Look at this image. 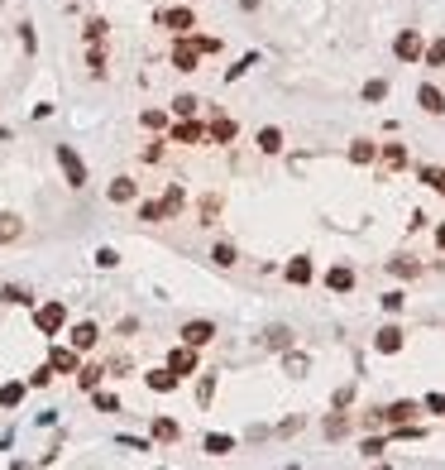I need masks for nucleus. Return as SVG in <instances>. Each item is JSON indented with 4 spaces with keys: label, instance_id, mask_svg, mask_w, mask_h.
<instances>
[{
    "label": "nucleus",
    "instance_id": "obj_1",
    "mask_svg": "<svg viewBox=\"0 0 445 470\" xmlns=\"http://www.w3.org/2000/svg\"><path fill=\"white\" fill-rule=\"evenodd\" d=\"M58 168H62V178H67L72 192L86 188V164H81V154L72 149V144H58Z\"/></svg>",
    "mask_w": 445,
    "mask_h": 470
},
{
    "label": "nucleus",
    "instance_id": "obj_2",
    "mask_svg": "<svg viewBox=\"0 0 445 470\" xmlns=\"http://www.w3.org/2000/svg\"><path fill=\"white\" fill-rule=\"evenodd\" d=\"M34 327H39L44 336H58L62 327H67V307L58 303V298H53V303H44V307H34Z\"/></svg>",
    "mask_w": 445,
    "mask_h": 470
},
{
    "label": "nucleus",
    "instance_id": "obj_3",
    "mask_svg": "<svg viewBox=\"0 0 445 470\" xmlns=\"http://www.w3.org/2000/svg\"><path fill=\"white\" fill-rule=\"evenodd\" d=\"M421 48H426V34H421V29H402V34L393 39L397 63H421Z\"/></svg>",
    "mask_w": 445,
    "mask_h": 470
},
{
    "label": "nucleus",
    "instance_id": "obj_4",
    "mask_svg": "<svg viewBox=\"0 0 445 470\" xmlns=\"http://www.w3.org/2000/svg\"><path fill=\"white\" fill-rule=\"evenodd\" d=\"M168 144H206V125L197 115H182L173 130H168Z\"/></svg>",
    "mask_w": 445,
    "mask_h": 470
},
{
    "label": "nucleus",
    "instance_id": "obj_5",
    "mask_svg": "<svg viewBox=\"0 0 445 470\" xmlns=\"http://www.w3.org/2000/svg\"><path fill=\"white\" fill-rule=\"evenodd\" d=\"M178 336H182V346H197V351H201V346L215 341V322H211V317H192Z\"/></svg>",
    "mask_w": 445,
    "mask_h": 470
},
{
    "label": "nucleus",
    "instance_id": "obj_6",
    "mask_svg": "<svg viewBox=\"0 0 445 470\" xmlns=\"http://www.w3.org/2000/svg\"><path fill=\"white\" fill-rule=\"evenodd\" d=\"M197 365H201V360H197V346H173V351H168V370H173L178 379H192Z\"/></svg>",
    "mask_w": 445,
    "mask_h": 470
},
{
    "label": "nucleus",
    "instance_id": "obj_7",
    "mask_svg": "<svg viewBox=\"0 0 445 470\" xmlns=\"http://www.w3.org/2000/svg\"><path fill=\"white\" fill-rule=\"evenodd\" d=\"M402 346H407V332H402L397 322H388V327L373 332V351H378V355H397Z\"/></svg>",
    "mask_w": 445,
    "mask_h": 470
},
{
    "label": "nucleus",
    "instance_id": "obj_8",
    "mask_svg": "<svg viewBox=\"0 0 445 470\" xmlns=\"http://www.w3.org/2000/svg\"><path fill=\"white\" fill-rule=\"evenodd\" d=\"M105 197H110L115 207H130V202H139V183H134L130 173H120V178H110V188H105Z\"/></svg>",
    "mask_w": 445,
    "mask_h": 470
},
{
    "label": "nucleus",
    "instance_id": "obj_9",
    "mask_svg": "<svg viewBox=\"0 0 445 470\" xmlns=\"http://www.w3.org/2000/svg\"><path fill=\"white\" fill-rule=\"evenodd\" d=\"M173 67H178V72H197V67H201V53L187 44V34L173 39Z\"/></svg>",
    "mask_w": 445,
    "mask_h": 470
},
{
    "label": "nucleus",
    "instance_id": "obj_10",
    "mask_svg": "<svg viewBox=\"0 0 445 470\" xmlns=\"http://www.w3.org/2000/svg\"><path fill=\"white\" fill-rule=\"evenodd\" d=\"M417 413H421L417 398H397V403H388V408H378V422H388V427H393V422H412Z\"/></svg>",
    "mask_w": 445,
    "mask_h": 470
},
{
    "label": "nucleus",
    "instance_id": "obj_11",
    "mask_svg": "<svg viewBox=\"0 0 445 470\" xmlns=\"http://www.w3.org/2000/svg\"><path fill=\"white\" fill-rule=\"evenodd\" d=\"M378 164H383V173H407V144H378Z\"/></svg>",
    "mask_w": 445,
    "mask_h": 470
},
{
    "label": "nucleus",
    "instance_id": "obj_12",
    "mask_svg": "<svg viewBox=\"0 0 445 470\" xmlns=\"http://www.w3.org/2000/svg\"><path fill=\"white\" fill-rule=\"evenodd\" d=\"M345 159H350L354 168H368V164H378V144H373V139H350Z\"/></svg>",
    "mask_w": 445,
    "mask_h": 470
},
{
    "label": "nucleus",
    "instance_id": "obj_13",
    "mask_svg": "<svg viewBox=\"0 0 445 470\" xmlns=\"http://www.w3.org/2000/svg\"><path fill=\"white\" fill-rule=\"evenodd\" d=\"M417 106H421L426 115H445V91H441L436 82H421V86H417Z\"/></svg>",
    "mask_w": 445,
    "mask_h": 470
},
{
    "label": "nucleus",
    "instance_id": "obj_14",
    "mask_svg": "<svg viewBox=\"0 0 445 470\" xmlns=\"http://www.w3.org/2000/svg\"><path fill=\"white\" fill-rule=\"evenodd\" d=\"M158 25H168L173 34H192V25H197V15H192L187 5H173V10H163V15H158Z\"/></svg>",
    "mask_w": 445,
    "mask_h": 470
},
{
    "label": "nucleus",
    "instance_id": "obj_15",
    "mask_svg": "<svg viewBox=\"0 0 445 470\" xmlns=\"http://www.w3.org/2000/svg\"><path fill=\"white\" fill-rule=\"evenodd\" d=\"M235 135H239V125L230 120V115H215L206 125V144H235Z\"/></svg>",
    "mask_w": 445,
    "mask_h": 470
},
{
    "label": "nucleus",
    "instance_id": "obj_16",
    "mask_svg": "<svg viewBox=\"0 0 445 470\" xmlns=\"http://www.w3.org/2000/svg\"><path fill=\"white\" fill-rule=\"evenodd\" d=\"M283 278H288L292 288H307V283H312V278H316L312 259H307V254H297V259H288V269H283Z\"/></svg>",
    "mask_w": 445,
    "mask_h": 470
},
{
    "label": "nucleus",
    "instance_id": "obj_17",
    "mask_svg": "<svg viewBox=\"0 0 445 470\" xmlns=\"http://www.w3.org/2000/svg\"><path fill=\"white\" fill-rule=\"evenodd\" d=\"M48 365H53V374H77V351H72V346H53L48 351Z\"/></svg>",
    "mask_w": 445,
    "mask_h": 470
},
{
    "label": "nucleus",
    "instance_id": "obj_18",
    "mask_svg": "<svg viewBox=\"0 0 445 470\" xmlns=\"http://www.w3.org/2000/svg\"><path fill=\"white\" fill-rule=\"evenodd\" d=\"M67 341H72V351H77V355H81V351H91V346L101 341V327H96V322H77Z\"/></svg>",
    "mask_w": 445,
    "mask_h": 470
},
{
    "label": "nucleus",
    "instance_id": "obj_19",
    "mask_svg": "<svg viewBox=\"0 0 445 470\" xmlns=\"http://www.w3.org/2000/svg\"><path fill=\"white\" fill-rule=\"evenodd\" d=\"M182 437V427L173 422V417H154V427H149V442H158V446H173Z\"/></svg>",
    "mask_w": 445,
    "mask_h": 470
},
{
    "label": "nucleus",
    "instance_id": "obj_20",
    "mask_svg": "<svg viewBox=\"0 0 445 470\" xmlns=\"http://www.w3.org/2000/svg\"><path fill=\"white\" fill-rule=\"evenodd\" d=\"M144 384L154 389V393H173V389L182 384V379H178V374H173L168 365H158V370H149V374H144Z\"/></svg>",
    "mask_w": 445,
    "mask_h": 470
},
{
    "label": "nucleus",
    "instance_id": "obj_21",
    "mask_svg": "<svg viewBox=\"0 0 445 470\" xmlns=\"http://www.w3.org/2000/svg\"><path fill=\"white\" fill-rule=\"evenodd\" d=\"M326 288H331V293H350V288H354V269H350V264H331V269H326Z\"/></svg>",
    "mask_w": 445,
    "mask_h": 470
},
{
    "label": "nucleus",
    "instance_id": "obj_22",
    "mask_svg": "<svg viewBox=\"0 0 445 470\" xmlns=\"http://www.w3.org/2000/svg\"><path fill=\"white\" fill-rule=\"evenodd\" d=\"M421 67H426V72H441V67H445V34H441V39H426V48H421Z\"/></svg>",
    "mask_w": 445,
    "mask_h": 470
},
{
    "label": "nucleus",
    "instance_id": "obj_23",
    "mask_svg": "<svg viewBox=\"0 0 445 470\" xmlns=\"http://www.w3.org/2000/svg\"><path fill=\"white\" fill-rule=\"evenodd\" d=\"M15 240H25V216L0 211V245H15Z\"/></svg>",
    "mask_w": 445,
    "mask_h": 470
},
{
    "label": "nucleus",
    "instance_id": "obj_24",
    "mask_svg": "<svg viewBox=\"0 0 445 470\" xmlns=\"http://www.w3.org/2000/svg\"><path fill=\"white\" fill-rule=\"evenodd\" d=\"M158 202H163V216L173 221V216H178V211H182V207H187V192H182V183H168Z\"/></svg>",
    "mask_w": 445,
    "mask_h": 470
},
{
    "label": "nucleus",
    "instance_id": "obj_25",
    "mask_svg": "<svg viewBox=\"0 0 445 470\" xmlns=\"http://www.w3.org/2000/svg\"><path fill=\"white\" fill-rule=\"evenodd\" d=\"M254 144H259V154L273 159V154H283V130H278V125H263L259 135H254Z\"/></svg>",
    "mask_w": 445,
    "mask_h": 470
},
{
    "label": "nucleus",
    "instance_id": "obj_26",
    "mask_svg": "<svg viewBox=\"0 0 445 470\" xmlns=\"http://www.w3.org/2000/svg\"><path fill=\"white\" fill-rule=\"evenodd\" d=\"M220 207H225V202H220V192H206L201 202H197V221H201V226H215V221H220Z\"/></svg>",
    "mask_w": 445,
    "mask_h": 470
},
{
    "label": "nucleus",
    "instance_id": "obj_27",
    "mask_svg": "<svg viewBox=\"0 0 445 470\" xmlns=\"http://www.w3.org/2000/svg\"><path fill=\"white\" fill-rule=\"evenodd\" d=\"M211 264H215V269H235V264H239V249L230 245V240H215V245H211Z\"/></svg>",
    "mask_w": 445,
    "mask_h": 470
},
{
    "label": "nucleus",
    "instance_id": "obj_28",
    "mask_svg": "<svg viewBox=\"0 0 445 470\" xmlns=\"http://www.w3.org/2000/svg\"><path fill=\"white\" fill-rule=\"evenodd\" d=\"M263 346H268V351H288V346H297V332H292V327H268V332H263Z\"/></svg>",
    "mask_w": 445,
    "mask_h": 470
},
{
    "label": "nucleus",
    "instance_id": "obj_29",
    "mask_svg": "<svg viewBox=\"0 0 445 470\" xmlns=\"http://www.w3.org/2000/svg\"><path fill=\"white\" fill-rule=\"evenodd\" d=\"M283 370H288L292 379H302V374H307V370H312V355H307V351H283Z\"/></svg>",
    "mask_w": 445,
    "mask_h": 470
},
{
    "label": "nucleus",
    "instance_id": "obj_30",
    "mask_svg": "<svg viewBox=\"0 0 445 470\" xmlns=\"http://www.w3.org/2000/svg\"><path fill=\"white\" fill-rule=\"evenodd\" d=\"M388 274H393V278H417L421 264L412 259V254H393V259H388Z\"/></svg>",
    "mask_w": 445,
    "mask_h": 470
},
{
    "label": "nucleus",
    "instance_id": "obj_31",
    "mask_svg": "<svg viewBox=\"0 0 445 470\" xmlns=\"http://www.w3.org/2000/svg\"><path fill=\"white\" fill-rule=\"evenodd\" d=\"M101 379H105V370H101V365H77V389H81V393L101 389Z\"/></svg>",
    "mask_w": 445,
    "mask_h": 470
},
{
    "label": "nucleus",
    "instance_id": "obj_32",
    "mask_svg": "<svg viewBox=\"0 0 445 470\" xmlns=\"http://www.w3.org/2000/svg\"><path fill=\"white\" fill-rule=\"evenodd\" d=\"M25 379H10V384H0V408H20L25 403Z\"/></svg>",
    "mask_w": 445,
    "mask_h": 470
},
{
    "label": "nucleus",
    "instance_id": "obj_33",
    "mask_svg": "<svg viewBox=\"0 0 445 470\" xmlns=\"http://www.w3.org/2000/svg\"><path fill=\"white\" fill-rule=\"evenodd\" d=\"M187 44H192V48H197L201 58H215L220 48H225V44H220L215 34H187Z\"/></svg>",
    "mask_w": 445,
    "mask_h": 470
},
{
    "label": "nucleus",
    "instance_id": "obj_34",
    "mask_svg": "<svg viewBox=\"0 0 445 470\" xmlns=\"http://www.w3.org/2000/svg\"><path fill=\"white\" fill-rule=\"evenodd\" d=\"M201 451H206V456H230V451H235V437H225V432H211L206 442H201Z\"/></svg>",
    "mask_w": 445,
    "mask_h": 470
},
{
    "label": "nucleus",
    "instance_id": "obj_35",
    "mask_svg": "<svg viewBox=\"0 0 445 470\" xmlns=\"http://www.w3.org/2000/svg\"><path fill=\"white\" fill-rule=\"evenodd\" d=\"M0 298H5L10 307H29V303H34V298H29V288H20V283H5V288H0Z\"/></svg>",
    "mask_w": 445,
    "mask_h": 470
},
{
    "label": "nucleus",
    "instance_id": "obj_36",
    "mask_svg": "<svg viewBox=\"0 0 445 470\" xmlns=\"http://www.w3.org/2000/svg\"><path fill=\"white\" fill-rule=\"evenodd\" d=\"M86 72H91V77H105V48H101V44H91V48H86Z\"/></svg>",
    "mask_w": 445,
    "mask_h": 470
},
{
    "label": "nucleus",
    "instance_id": "obj_37",
    "mask_svg": "<svg viewBox=\"0 0 445 470\" xmlns=\"http://www.w3.org/2000/svg\"><path fill=\"white\" fill-rule=\"evenodd\" d=\"M197 111H201V101H197L192 91H182V96H173V115H178V120H182V115H197Z\"/></svg>",
    "mask_w": 445,
    "mask_h": 470
},
{
    "label": "nucleus",
    "instance_id": "obj_38",
    "mask_svg": "<svg viewBox=\"0 0 445 470\" xmlns=\"http://www.w3.org/2000/svg\"><path fill=\"white\" fill-rule=\"evenodd\" d=\"M105 29H110V25H105L101 15H91V20H86V29H81V34H86V44H105Z\"/></svg>",
    "mask_w": 445,
    "mask_h": 470
},
{
    "label": "nucleus",
    "instance_id": "obj_39",
    "mask_svg": "<svg viewBox=\"0 0 445 470\" xmlns=\"http://www.w3.org/2000/svg\"><path fill=\"white\" fill-rule=\"evenodd\" d=\"M378 303H383V312H402V307H407V293H402V288H388V293H383V298H378Z\"/></svg>",
    "mask_w": 445,
    "mask_h": 470
},
{
    "label": "nucleus",
    "instance_id": "obj_40",
    "mask_svg": "<svg viewBox=\"0 0 445 470\" xmlns=\"http://www.w3.org/2000/svg\"><path fill=\"white\" fill-rule=\"evenodd\" d=\"M417 178L431 188V192H445V173H441V168H417Z\"/></svg>",
    "mask_w": 445,
    "mask_h": 470
},
{
    "label": "nucleus",
    "instance_id": "obj_41",
    "mask_svg": "<svg viewBox=\"0 0 445 470\" xmlns=\"http://www.w3.org/2000/svg\"><path fill=\"white\" fill-rule=\"evenodd\" d=\"M345 432H350V417L336 408V417H326V437H345Z\"/></svg>",
    "mask_w": 445,
    "mask_h": 470
},
{
    "label": "nucleus",
    "instance_id": "obj_42",
    "mask_svg": "<svg viewBox=\"0 0 445 470\" xmlns=\"http://www.w3.org/2000/svg\"><path fill=\"white\" fill-rule=\"evenodd\" d=\"M48 384H53V365L44 360V365H39V370L29 374V389H48Z\"/></svg>",
    "mask_w": 445,
    "mask_h": 470
},
{
    "label": "nucleus",
    "instance_id": "obj_43",
    "mask_svg": "<svg viewBox=\"0 0 445 470\" xmlns=\"http://www.w3.org/2000/svg\"><path fill=\"white\" fill-rule=\"evenodd\" d=\"M211 398H215V374H201V384H197V403L206 408Z\"/></svg>",
    "mask_w": 445,
    "mask_h": 470
},
{
    "label": "nucleus",
    "instance_id": "obj_44",
    "mask_svg": "<svg viewBox=\"0 0 445 470\" xmlns=\"http://www.w3.org/2000/svg\"><path fill=\"white\" fill-rule=\"evenodd\" d=\"M359 456H364V461H378V456H383V437H364V442H359Z\"/></svg>",
    "mask_w": 445,
    "mask_h": 470
},
{
    "label": "nucleus",
    "instance_id": "obj_45",
    "mask_svg": "<svg viewBox=\"0 0 445 470\" xmlns=\"http://www.w3.org/2000/svg\"><path fill=\"white\" fill-rule=\"evenodd\" d=\"M139 221H168L163 216V202H139Z\"/></svg>",
    "mask_w": 445,
    "mask_h": 470
},
{
    "label": "nucleus",
    "instance_id": "obj_46",
    "mask_svg": "<svg viewBox=\"0 0 445 470\" xmlns=\"http://www.w3.org/2000/svg\"><path fill=\"white\" fill-rule=\"evenodd\" d=\"M91 403H96L101 413H115V408H120V398H115V393H101V389H91Z\"/></svg>",
    "mask_w": 445,
    "mask_h": 470
},
{
    "label": "nucleus",
    "instance_id": "obj_47",
    "mask_svg": "<svg viewBox=\"0 0 445 470\" xmlns=\"http://www.w3.org/2000/svg\"><path fill=\"white\" fill-rule=\"evenodd\" d=\"M383 96H388V82H383V77L364 82V101H383Z\"/></svg>",
    "mask_w": 445,
    "mask_h": 470
},
{
    "label": "nucleus",
    "instance_id": "obj_48",
    "mask_svg": "<svg viewBox=\"0 0 445 470\" xmlns=\"http://www.w3.org/2000/svg\"><path fill=\"white\" fill-rule=\"evenodd\" d=\"M254 63H259V53H244L235 63V67H230V72H225V77H230V82H235V77H244V72H249V67H254Z\"/></svg>",
    "mask_w": 445,
    "mask_h": 470
},
{
    "label": "nucleus",
    "instance_id": "obj_49",
    "mask_svg": "<svg viewBox=\"0 0 445 470\" xmlns=\"http://www.w3.org/2000/svg\"><path fill=\"white\" fill-rule=\"evenodd\" d=\"M139 120H144V130H168V115L163 111H144Z\"/></svg>",
    "mask_w": 445,
    "mask_h": 470
},
{
    "label": "nucleus",
    "instance_id": "obj_50",
    "mask_svg": "<svg viewBox=\"0 0 445 470\" xmlns=\"http://www.w3.org/2000/svg\"><path fill=\"white\" fill-rule=\"evenodd\" d=\"M20 44H25V53H34V48H39V34H34V25H20Z\"/></svg>",
    "mask_w": 445,
    "mask_h": 470
},
{
    "label": "nucleus",
    "instance_id": "obj_51",
    "mask_svg": "<svg viewBox=\"0 0 445 470\" xmlns=\"http://www.w3.org/2000/svg\"><path fill=\"white\" fill-rule=\"evenodd\" d=\"M163 144H168V139H154V144H144V164H163Z\"/></svg>",
    "mask_w": 445,
    "mask_h": 470
},
{
    "label": "nucleus",
    "instance_id": "obj_52",
    "mask_svg": "<svg viewBox=\"0 0 445 470\" xmlns=\"http://www.w3.org/2000/svg\"><path fill=\"white\" fill-rule=\"evenodd\" d=\"M421 408H426V413H441V417H445V393H426V398H421Z\"/></svg>",
    "mask_w": 445,
    "mask_h": 470
},
{
    "label": "nucleus",
    "instance_id": "obj_53",
    "mask_svg": "<svg viewBox=\"0 0 445 470\" xmlns=\"http://www.w3.org/2000/svg\"><path fill=\"white\" fill-rule=\"evenodd\" d=\"M96 264H101V269H115V264H120V254H115L110 245H101V249H96Z\"/></svg>",
    "mask_w": 445,
    "mask_h": 470
},
{
    "label": "nucleus",
    "instance_id": "obj_54",
    "mask_svg": "<svg viewBox=\"0 0 445 470\" xmlns=\"http://www.w3.org/2000/svg\"><path fill=\"white\" fill-rule=\"evenodd\" d=\"M120 446H130V451H149V442H144V437H120Z\"/></svg>",
    "mask_w": 445,
    "mask_h": 470
},
{
    "label": "nucleus",
    "instance_id": "obj_55",
    "mask_svg": "<svg viewBox=\"0 0 445 470\" xmlns=\"http://www.w3.org/2000/svg\"><path fill=\"white\" fill-rule=\"evenodd\" d=\"M436 249H445V226H436Z\"/></svg>",
    "mask_w": 445,
    "mask_h": 470
},
{
    "label": "nucleus",
    "instance_id": "obj_56",
    "mask_svg": "<svg viewBox=\"0 0 445 470\" xmlns=\"http://www.w3.org/2000/svg\"><path fill=\"white\" fill-rule=\"evenodd\" d=\"M263 0H239V10H259Z\"/></svg>",
    "mask_w": 445,
    "mask_h": 470
},
{
    "label": "nucleus",
    "instance_id": "obj_57",
    "mask_svg": "<svg viewBox=\"0 0 445 470\" xmlns=\"http://www.w3.org/2000/svg\"><path fill=\"white\" fill-rule=\"evenodd\" d=\"M0 5H5V0H0Z\"/></svg>",
    "mask_w": 445,
    "mask_h": 470
}]
</instances>
